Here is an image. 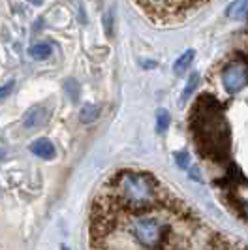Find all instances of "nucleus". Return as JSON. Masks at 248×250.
<instances>
[{
	"instance_id": "f257e3e1",
	"label": "nucleus",
	"mask_w": 248,
	"mask_h": 250,
	"mask_svg": "<svg viewBox=\"0 0 248 250\" xmlns=\"http://www.w3.org/2000/svg\"><path fill=\"white\" fill-rule=\"evenodd\" d=\"M167 201L169 194L154 177L126 169L105 185V192H102L94 203V214L139 213L164 207Z\"/></svg>"
},
{
	"instance_id": "f03ea898",
	"label": "nucleus",
	"mask_w": 248,
	"mask_h": 250,
	"mask_svg": "<svg viewBox=\"0 0 248 250\" xmlns=\"http://www.w3.org/2000/svg\"><path fill=\"white\" fill-rule=\"evenodd\" d=\"M188 126L199 156L211 162H224L229 156L231 138L229 126L224 119L222 105L212 94L203 92L194 104Z\"/></svg>"
},
{
	"instance_id": "7ed1b4c3",
	"label": "nucleus",
	"mask_w": 248,
	"mask_h": 250,
	"mask_svg": "<svg viewBox=\"0 0 248 250\" xmlns=\"http://www.w3.org/2000/svg\"><path fill=\"white\" fill-rule=\"evenodd\" d=\"M222 85L229 94H237L248 85V64L233 61L222 70Z\"/></svg>"
},
{
	"instance_id": "20e7f679",
	"label": "nucleus",
	"mask_w": 248,
	"mask_h": 250,
	"mask_svg": "<svg viewBox=\"0 0 248 250\" xmlns=\"http://www.w3.org/2000/svg\"><path fill=\"white\" fill-rule=\"evenodd\" d=\"M149 13L156 15H171V13H181L188 10L192 4L199 0H137Z\"/></svg>"
},
{
	"instance_id": "39448f33",
	"label": "nucleus",
	"mask_w": 248,
	"mask_h": 250,
	"mask_svg": "<svg viewBox=\"0 0 248 250\" xmlns=\"http://www.w3.org/2000/svg\"><path fill=\"white\" fill-rule=\"evenodd\" d=\"M49 121V109L45 105H34L25 113L23 126L26 130H38Z\"/></svg>"
},
{
	"instance_id": "423d86ee",
	"label": "nucleus",
	"mask_w": 248,
	"mask_h": 250,
	"mask_svg": "<svg viewBox=\"0 0 248 250\" xmlns=\"http://www.w3.org/2000/svg\"><path fill=\"white\" fill-rule=\"evenodd\" d=\"M30 150H32V154H36L38 158H41V160H53V158L57 156L55 145L51 143L49 139H45V138L32 141V145H30Z\"/></svg>"
},
{
	"instance_id": "0eeeda50",
	"label": "nucleus",
	"mask_w": 248,
	"mask_h": 250,
	"mask_svg": "<svg viewBox=\"0 0 248 250\" xmlns=\"http://www.w3.org/2000/svg\"><path fill=\"white\" fill-rule=\"evenodd\" d=\"M227 17L235 19V21H243L248 17V0H235L227 6Z\"/></svg>"
},
{
	"instance_id": "6e6552de",
	"label": "nucleus",
	"mask_w": 248,
	"mask_h": 250,
	"mask_svg": "<svg viewBox=\"0 0 248 250\" xmlns=\"http://www.w3.org/2000/svg\"><path fill=\"white\" fill-rule=\"evenodd\" d=\"M194 57H196V53L192 49H188V51H185L177 61H175V64H173V72L177 75H183L190 68V64H192V61H194Z\"/></svg>"
},
{
	"instance_id": "1a4fd4ad",
	"label": "nucleus",
	"mask_w": 248,
	"mask_h": 250,
	"mask_svg": "<svg viewBox=\"0 0 248 250\" xmlns=\"http://www.w3.org/2000/svg\"><path fill=\"white\" fill-rule=\"evenodd\" d=\"M98 115H100V107L96 104H85L81 107V111H79V121L83 125H90V123H94L98 119Z\"/></svg>"
},
{
	"instance_id": "9d476101",
	"label": "nucleus",
	"mask_w": 248,
	"mask_h": 250,
	"mask_svg": "<svg viewBox=\"0 0 248 250\" xmlns=\"http://www.w3.org/2000/svg\"><path fill=\"white\" fill-rule=\"evenodd\" d=\"M28 55L36 61H43L51 55V45L49 43H36V45L28 47Z\"/></svg>"
},
{
	"instance_id": "9b49d317",
	"label": "nucleus",
	"mask_w": 248,
	"mask_h": 250,
	"mask_svg": "<svg viewBox=\"0 0 248 250\" xmlns=\"http://www.w3.org/2000/svg\"><path fill=\"white\" fill-rule=\"evenodd\" d=\"M169 125H171L169 113L165 111V109H158V111H156V132H158V134H165Z\"/></svg>"
},
{
	"instance_id": "f8f14e48",
	"label": "nucleus",
	"mask_w": 248,
	"mask_h": 250,
	"mask_svg": "<svg viewBox=\"0 0 248 250\" xmlns=\"http://www.w3.org/2000/svg\"><path fill=\"white\" fill-rule=\"evenodd\" d=\"M199 85V74H190V77H188V83L185 85V90H183V94H181V104H185L190 96H192V92L196 90V87Z\"/></svg>"
},
{
	"instance_id": "ddd939ff",
	"label": "nucleus",
	"mask_w": 248,
	"mask_h": 250,
	"mask_svg": "<svg viewBox=\"0 0 248 250\" xmlns=\"http://www.w3.org/2000/svg\"><path fill=\"white\" fill-rule=\"evenodd\" d=\"M175 160H177V166H179L181 169H188V166H190V156H188L186 150L175 152Z\"/></svg>"
},
{
	"instance_id": "4468645a",
	"label": "nucleus",
	"mask_w": 248,
	"mask_h": 250,
	"mask_svg": "<svg viewBox=\"0 0 248 250\" xmlns=\"http://www.w3.org/2000/svg\"><path fill=\"white\" fill-rule=\"evenodd\" d=\"M13 87H15V83H13V81H8L6 85H2V87H0V100H4V98H8V96L12 94Z\"/></svg>"
},
{
	"instance_id": "2eb2a0df",
	"label": "nucleus",
	"mask_w": 248,
	"mask_h": 250,
	"mask_svg": "<svg viewBox=\"0 0 248 250\" xmlns=\"http://www.w3.org/2000/svg\"><path fill=\"white\" fill-rule=\"evenodd\" d=\"M103 25H105V34H107V36H111V32H113V15H111V12H107L105 15H103Z\"/></svg>"
},
{
	"instance_id": "dca6fc26",
	"label": "nucleus",
	"mask_w": 248,
	"mask_h": 250,
	"mask_svg": "<svg viewBox=\"0 0 248 250\" xmlns=\"http://www.w3.org/2000/svg\"><path fill=\"white\" fill-rule=\"evenodd\" d=\"M28 2H32V4H36V6H41V4H43V0H28Z\"/></svg>"
}]
</instances>
